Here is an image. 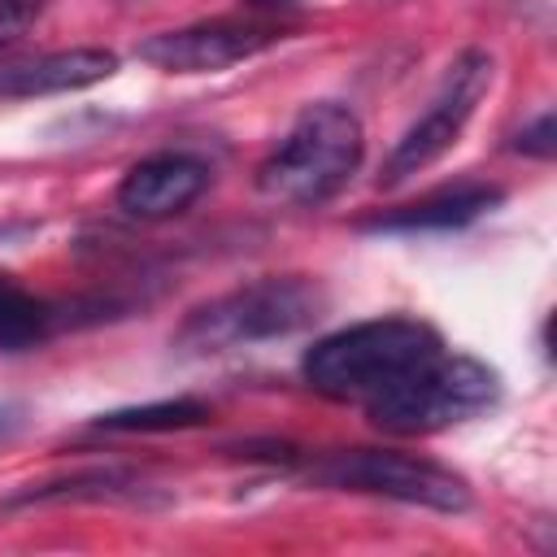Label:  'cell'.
<instances>
[{
  "mask_svg": "<svg viewBox=\"0 0 557 557\" xmlns=\"http://www.w3.org/2000/svg\"><path fill=\"white\" fill-rule=\"evenodd\" d=\"M305 479L309 483H322V487H339V492H370V496H387V500L440 509V513L470 509V487H466L461 474L444 470L440 461L392 453V448H339V453H322V457H313L305 466Z\"/></svg>",
  "mask_w": 557,
  "mask_h": 557,
  "instance_id": "5",
  "label": "cell"
},
{
  "mask_svg": "<svg viewBox=\"0 0 557 557\" xmlns=\"http://www.w3.org/2000/svg\"><path fill=\"white\" fill-rule=\"evenodd\" d=\"M17 426H22V409L17 405H0V440L13 435Z\"/></svg>",
  "mask_w": 557,
  "mask_h": 557,
  "instance_id": "15",
  "label": "cell"
},
{
  "mask_svg": "<svg viewBox=\"0 0 557 557\" xmlns=\"http://www.w3.org/2000/svg\"><path fill=\"white\" fill-rule=\"evenodd\" d=\"M513 148H518V152H527V157L548 161V157H553V148H557V122H553V113H540L531 126H522V131H518V139H513Z\"/></svg>",
  "mask_w": 557,
  "mask_h": 557,
  "instance_id": "13",
  "label": "cell"
},
{
  "mask_svg": "<svg viewBox=\"0 0 557 557\" xmlns=\"http://www.w3.org/2000/svg\"><path fill=\"white\" fill-rule=\"evenodd\" d=\"M270 44H274L270 26L213 17V22H196V26L148 35L135 48V57L157 65V70H165V74H213V70H226V65H239V61L257 57Z\"/></svg>",
  "mask_w": 557,
  "mask_h": 557,
  "instance_id": "7",
  "label": "cell"
},
{
  "mask_svg": "<svg viewBox=\"0 0 557 557\" xmlns=\"http://www.w3.org/2000/svg\"><path fill=\"white\" fill-rule=\"evenodd\" d=\"M492 87V57L483 48H466L440 78L435 96L426 100V109L405 126V135L392 144L387 161H383V187H396L413 174H422L426 165H435L466 131V122L474 117L479 100Z\"/></svg>",
  "mask_w": 557,
  "mask_h": 557,
  "instance_id": "6",
  "label": "cell"
},
{
  "mask_svg": "<svg viewBox=\"0 0 557 557\" xmlns=\"http://www.w3.org/2000/svg\"><path fill=\"white\" fill-rule=\"evenodd\" d=\"M209 187V165L191 152H152L135 161L117 183V205L131 218L161 222L196 205V196Z\"/></svg>",
  "mask_w": 557,
  "mask_h": 557,
  "instance_id": "8",
  "label": "cell"
},
{
  "mask_svg": "<svg viewBox=\"0 0 557 557\" xmlns=\"http://www.w3.org/2000/svg\"><path fill=\"white\" fill-rule=\"evenodd\" d=\"M57 305L26 292L17 278L0 274V352H22L57 331Z\"/></svg>",
  "mask_w": 557,
  "mask_h": 557,
  "instance_id": "11",
  "label": "cell"
},
{
  "mask_svg": "<svg viewBox=\"0 0 557 557\" xmlns=\"http://www.w3.org/2000/svg\"><path fill=\"white\" fill-rule=\"evenodd\" d=\"M209 418V405L191 400V396H174V400H148V405H131V409H113L96 418V431H183V426H200Z\"/></svg>",
  "mask_w": 557,
  "mask_h": 557,
  "instance_id": "12",
  "label": "cell"
},
{
  "mask_svg": "<svg viewBox=\"0 0 557 557\" xmlns=\"http://www.w3.org/2000/svg\"><path fill=\"white\" fill-rule=\"evenodd\" d=\"M500 400V374L479 357L435 352L400 383L366 400V418L387 435H435L487 413Z\"/></svg>",
  "mask_w": 557,
  "mask_h": 557,
  "instance_id": "4",
  "label": "cell"
},
{
  "mask_svg": "<svg viewBox=\"0 0 557 557\" xmlns=\"http://www.w3.org/2000/svg\"><path fill=\"white\" fill-rule=\"evenodd\" d=\"M444 348L440 331L418 318H370L357 326H344L326 339H318L305 352V379L313 392L331 400H357L387 392L400 383L413 366L435 357Z\"/></svg>",
  "mask_w": 557,
  "mask_h": 557,
  "instance_id": "2",
  "label": "cell"
},
{
  "mask_svg": "<svg viewBox=\"0 0 557 557\" xmlns=\"http://www.w3.org/2000/svg\"><path fill=\"white\" fill-rule=\"evenodd\" d=\"M117 70V57L104 48H65V52H44L30 61L0 65V96L4 100H30V96H57V91H78L91 83H104Z\"/></svg>",
  "mask_w": 557,
  "mask_h": 557,
  "instance_id": "9",
  "label": "cell"
},
{
  "mask_svg": "<svg viewBox=\"0 0 557 557\" xmlns=\"http://www.w3.org/2000/svg\"><path fill=\"white\" fill-rule=\"evenodd\" d=\"M366 135L348 104L318 100L309 104L278 148L261 161L257 187L283 205H326L361 165Z\"/></svg>",
  "mask_w": 557,
  "mask_h": 557,
  "instance_id": "3",
  "label": "cell"
},
{
  "mask_svg": "<svg viewBox=\"0 0 557 557\" xmlns=\"http://www.w3.org/2000/svg\"><path fill=\"white\" fill-rule=\"evenodd\" d=\"M39 13V0H0V48L13 44Z\"/></svg>",
  "mask_w": 557,
  "mask_h": 557,
  "instance_id": "14",
  "label": "cell"
},
{
  "mask_svg": "<svg viewBox=\"0 0 557 557\" xmlns=\"http://www.w3.org/2000/svg\"><path fill=\"white\" fill-rule=\"evenodd\" d=\"M257 4H296V0H257Z\"/></svg>",
  "mask_w": 557,
  "mask_h": 557,
  "instance_id": "16",
  "label": "cell"
},
{
  "mask_svg": "<svg viewBox=\"0 0 557 557\" xmlns=\"http://www.w3.org/2000/svg\"><path fill=\"white\" fill-rule=\"evenodd\" d=\"M322 309H326L322 283L305 274H265L196 305L174 331V348L187 357H209L265 339H287L313 326Z\"/></svg>",
  "mask_w": 557,
  "mask_h": 557,
  "instance_id": "1",
  "label": "cell"
},
{
  "mask_svg": "<svg viewBox=\"0 0 557 557\" xmlns=\"http://www.w3.org/2000/svg\"><path fill=\"white\" fill-rule=\"evenodd\" d=\"M500 187H487V183H466V187H448V191H435L426 200H413V205H400L392 213H379L370 222H361L366 231H396V235H413V231H457V226H470L474 218H483L487 209L500 205Z\"/></svg>",
  "mask_w": 557,
  "mask_h": 557,
  "instance_id": "10",
  "label": "cell"
}]
</instances>
